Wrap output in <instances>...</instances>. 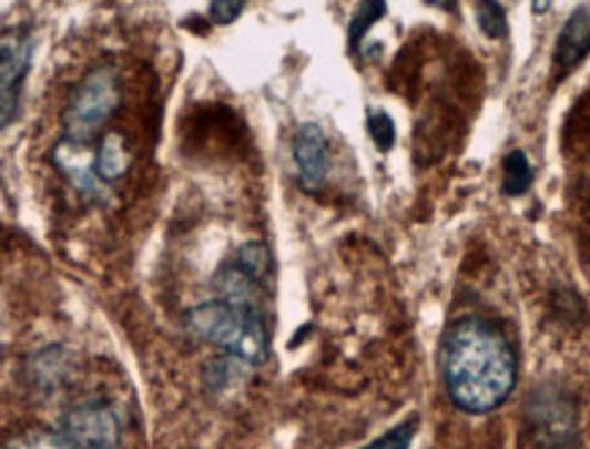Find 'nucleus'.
Masks as SVG:
<instances>
[{
    "mask_svg": "<svg viewBox=\"0 0 590 449\" xmlns=\"http://www.w3.org/2000/svg\"><path fill=\"white\" fill-rule=\"evenodd\" d=\"M215 289L221 295L218 299H226V303L262 308V280L253 278L243 267L226 265L215 275Z\"/></svg>",
    "mask_w": 590,
    "mask_h": 449,
    "instance_id": "obj_10",
    "label": "nucleus"
},
{
    "mask_svg": "<svg viewBox=\"0 0 590 449\" xmlns=\"http://www.w3.org/2000/svg\"><path fill=\"white\" fill-rule=\"evenodd\" d=\"M387 14V3H378V0H365L359 3L357 14H354L352 28H348V41H352V50H359L363 39L367 35V30L376 25L382 17Z\"/></svg>",
    "mask_w": 590,
    "mask_h": 449,
    "instance_id": "obj_13",
    "label": "nucleus"
},
{
    "mask_svg": "<svg viewBox=\"0 0 590 449\" xmlns=\"http://www.w3.org/2000/svg\"><path fill=\"white\" fill-rule=\"evenodd\" d=\"M441 376L449 398L462 411L490 415L515 389V349L496 325L466 316L455 322L444 338Z\"/></svg>",
    "mask_w": 590,
    "mask_h": 449,
    "instance_id": "obj_1",
    "label": "nucleus"
},
{
    "mask_svg": "<svg viewBox=\"0 0 590 449\" xmlns=\"http://www.w3.org/2000/svg\"><path fill=\"white\" fill-rule=\"evenodd\" d=\"M477 22L487 39H506L509 35V22L501 3H477Z\"/></svg>",
    "mask_w": 590,
    "mask_h": 449,
    "instance_id": "obj_15",
    "label": "nucleus"
},
{
    "mask_svg": "<svg viewBox=\"0 0 590 449\" xmlns=\"http://www.w3.org/2000/svg\"><path fill=\"white\" fill-rule=\"evenodd\" d=\"M234 265L243 267L245 273L253 275L256 280H264V278H267L269 265H273V262H269L267 245L248 243V245H243V248L237 251V262H234Z\"/></svg>",
    "mask_w": 590,
    "mask_h": 449,
    "instance_id": "obj_14",
    "label": "nucleus"
},
{
    "mask_svg": "<svg viewBox=\"0 0 590 449\" xmlns=\"http://www.w3.org/2000/svg\"><path fill=\"white\" fill-rule=\"evenodd\" d=\"M131 166V150L125 145V140L120 134H110L101 140L99 153H95V172H99L101 183H114L118 177H123Z\"/></svg>",
    "mask_w": 590,
    "mask_h": 449,
    "instance_id": "obj_11",
    "label": "nucleus"
},
{
    "mask_svg": "<svg viewBox=\"0 0 590 449\" xmlns=\"http://www.w3.org/2000/svg\"><path fill=\"white\" fill-rule=\"evenodd\" d=\"M58 433L69 449H114L120 425L104 400H84L65 411Z\"/></svg>",
    "mask_w": 590,
    "mask_h": 449,
    "instance_id": "obj_4",
    "label": "nucleus"
},
{
    "mask_svg": "<svg viewBox=\"0 0 590 449\" xmlns=\"http://www.w3.org/2000/svg\"><path fill=\"white\" fill-rule=\"evenodd\" d=\"M367 131H370V140L376 142V147L382 150V153L393 150V145H395V120L389 118L387 112L373 110L370 115H367Z\"/></svg>",
    "mask_w": 590,
    "mask_h": 449,
    "instance_id": "obj_16",
    "label": "nucleus"
},
{
    "mask_svg": "<svg viewBox=\"0 0 590 449\" xmlns=\"http://www.w3.org/2000/svg\"><path fill=\"white\" fill-rule=\"evenodd\" d=\"M35 41L30 28L3 30L0 41V110H3V125H11L20 110L22 82H26L30 63H33Z\"/></svg>",
    "mask_w": 590,
    "mask_h": 449,
    "instance_id": "obj_5",
    "label": "nucleus"
},
{
    "mask_svg": "<svg viewBox=\"0 0 590 449\" xmlns=\"http://www.w3.org/2000/svg\"><path fill=\"white\" fill-rule=\"evenodd\" d=\"M6 449H69L60 433H47V430H30V433L11 439Z\"/></svg>",
    "mask_w": 590,
    "mask_h": 449,
    "instance_id": "obj_18",
    "label": "nucleus"
},
{
    "mask_svg": "<svg viewBox=\"0 0 590 449\" xmlns=\"http://www.w3.org/2000/svg\"><path fill=\"white\" fill-rule=\"evenodd\" d=\"M590 55V9H577L574 14L569 17L561 35H558L556 44V55H552V63H556V74L566 76L569 71H574L577 65L582 63Z\"/></svg>",
    "mask_w": 590,
    "mask_h": 449,
    "instance_id": "obj_9",
    "label": "nucleus"
},
{
    "mask_svg": "<svg viewBox=\"0 0 590 449\" xmlns=\"http://www.w3.org/2000/svg\"><path fill=\"white\" fill-rule=\"evenodd\" d=\"M294 164H297L299 188L316 194L329 175V142L318 123H303L292 142Z\"/></svg>",
    "mask_w": 590,
    "mask_h": 449,
    "instance_id": "obj_7",
    "label": "nucleus"
},
{
    "mask_svg": "<svg viewBox=\"0 0 590 449\" xmlns=\"http://www.w3.org/2000/svg\"><path fill=\"white\" fill-rule=\"evenodd\" d=\"M414 433H417V419H408V422H400L365 449H408L414 441Z\"/></svg>",
    "mask_w": 590,
    "mask_h": 449,
    "instance_id": "obj_17",
    "label": "nucleus"
},
{
    "mask_svg": "<svg viewBox=\"0 0 590 449\" xmlns=\"http://www.w3.org/2000/svg\"><path fill=\"white\" fill-rule=\"evenodd\" d=\"M245 11V3H232V0H215V3H210L207 14L213 17L215 25H228V22L237 20L240 14Z\"/></svg>",
    "mask_w": 590,
    "mask_h": 449,
    "instance_id": "obj_19",
    "label": "nucleus"
},
{
    "mask_svg": "<svg viewBox=\"0 0 590 449\" xmlns=\"http://www.w3.org/2000/svg\"><path fill=\"white\" fill-rule=\"evenodd\" d=\"M531 425L545 445H569L577 433V406L561 387H539L528 406Z\"/></svg>",
    "mask_w": 590,
    "mask_h": 449,
    "instance_id": "obj_6",
    "label": "nucleus"
},
{
    "mask_svg": "<svg viewBox=\"0 0 590 449\" xmlns=\"http://www.w3.org/2000/svg\"><path fill=\"white\" fill-rule=\"evenodd\" d=\"M533 183L531 161L522 150H511L503 159V194L506 196H522Z\"/></svg>",
    "mask_w": 590,
    "mask_h": 449,
    "instance_id": "obj_12",
    "label": "nucleus"
},
{
    "mask_svg": "<svg viewBox=\"0 0 590 449\" xmlns=\"http://www.w3.org/2000/svg\"><path fill=\"white\" fill-rule=\"evenodd\" d=\"M52 161L80 194L95 196V200L104 196V183H101L99 172H95V159L80 142H60V145H55V153H52Z\"/></svg>",
    "mask_w": 590,
    "mask_h": 449,
    "instance_id": "obj_8",
    "label": "nucleus"
},
{
    "mask_svg": "<svg viewBox=\"0 0 590 449\" xmlns=\"http://www.w3.org/2000/svg\"><path fill=\"white\" fill-rule=\"evenodd\" d=\"M191 335L204 344L218 346L228 357L240 363H262L269 351L267 319L262 308L234 305L226 299H213L189 310L185 316Z\"/></svg>",
    "mask_w": 590,
    "mask_h": 449,
    "instance_id": "obj_2",
    "label": "nucleus"
},
{
    "mask_svg": "<svg viewBox=\"0 0 590 449\" xmlns=\"http://www.w3.org/2000/svg\"><path fill=\"white\" fill-rule=\"evenodd\" d=\"M120 106V82L110 65L88 71L71 90L63 112L65 140L88 145L101 134Z\"/></svg>",
    "mask_w": 590,
    "mask_h": 449,
    "instance_id": "obj_3",
    "label": "nucleus"
}]
</instances>
